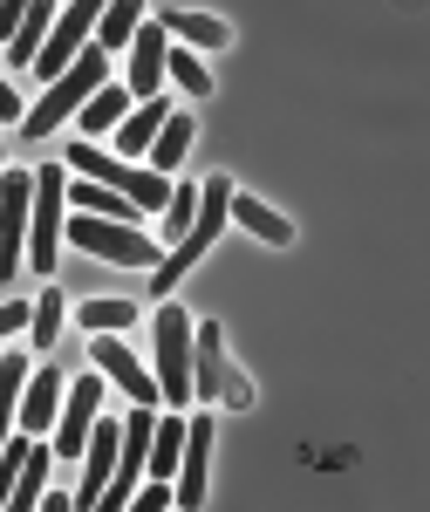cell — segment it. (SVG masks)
<instances>
[{
  "label": "cell",
  "mask_w": 430,
  "mask_h": 512,
  "mask_svg": "<svg viewBox=\"0 0 430 512\" xmlns=\"http://www.w3.org/2000/svg\"><path fill=\"white\" fill-rule=\"evenodd\" d=\"M164 82H178L192 103H205V96H212V69L198 62L192 48H171V55H164Z\"/></svg>",
  "instance_id": "cell-27"
},
{
  "label": "cell",
  "mask_w": 430,
  "mask_h": 512,
  "mask_svg": "<svg viewBox=\"0 0 430 512\" xmlns=\"http://www.w3.org/2000/svg\"><path fill=\"white\" fill-rule=\"evenodd\" d=\"M21 110H28V103H21V89H14V76L0 69V123H21Z\"/></svg>",
  "instance_id": "cell-29"
},
{
  "label": "cell",
  "mask_w": 430,
  "mask_h": 512,
  "mask_svg": "<svg viewBox=\"0 0 430 512\" xmlns=\"http://www.w3.org/2000/svg\"><path fill=\"white\" fill-rule=\"evenodd\" d=\"M212 437H219V417L212 410H198L185 417V444H178V472H171V499L185 512H198L212 499Z\"/></svg>",
  "instance_id": "cell-9"
},
{
  "label": "cell",
  "mask_w": 430,
  "mask_h": 512,
  "mask_svg": "<svg viewBox=\"0 0 430 512\" xmlns=\"http://www.w3.org/2000/svg\"><path fill=\"white\" fill-rule=\"evenodd\" d=\"M192 396L212 410H253V383L226 355V328L219 321H192Z\"/></svg>",
  "instance_id": "cell-4"
},
{
  "label": "cell",
  "mask_w": 430,
  "mask_h": 512,
  "mask_svg": "<svg viewBox=\"0 0 430 512\" xmlns=\"http://www.w3.org/2000/svg\"><path fill=\"white\" fill-rule=\"evenodd\" d=\"M164 117H171V96H144V103H130L123 123H117V151L144 164V144L157 137V123H164Z\"/></svg>",
  "instance_id": "cell-18"
},
{
  "label": "cell",
  "mask_w": 430,
  "mask_h": 512,
  "mask_svg": "<svg viewBox=\"0 0 430 512\" xmlns=\"http://www.w3.org/2000/svg\"><path fill=\"white\" fill-rule=\"evenodd\" d=\"M69 205H76V212H96V219H123V226H137V219H144L123 192L96 185V178H76V171H69Z\"/></svg>",
  "instance_id": "cell-21"
},
{
  "label": "cell",
  "mask_w": 430,
  "mask_h": 512,
  "mask_svg": "<svg viewBox=\"0 0 430 512\" xmlns=\"http://www.w3.org/2000/svg\"><path fill=\"white\" fill-rule=\"evenodd\" d=\"M69 246H82V253H96V260H117V267H130V274H151L157 260H164V246H157L151 233H137V226H123V219H96V212H76L69 226Z\"/></svg>",
  "instance_id": "cell-6"
},
{
  "label": "cell",
  "mask_w": 430,
  "mask_h": 512,
  "mask_svg": "<svg viewBox=\"0 0 430 512\" xmlns=\"http://www.w3.org/2000/svg\"><path fill=\"white\" fill-rule=\"evenodd\" d=\"M151 376H157L164 410L192 403V315L178 301H157V315H151Z\"/></svg>",
  "instance_id": "cell-5"
},
{
  "label": "cell",
  "mask_w": 430,
  "mask_h": 512,
  "mask_svg": "<svg viewBox=\"0 0 430 512\" xmlns=\"http://www.w3.org/2000/svg\"><path fill=\"white\" fill-rule=\"evenodd\" d=\"M103 76H110V55H103V48L89 41V48H82L76 62H69L62 76H55L48 89H41V103H28V110H21V123H14V130H21L28 144H41V137H55V130H62V123L76 117L82 103H89V89H96Z\"/></svg>",
  "instance_id": "cell-2"
},
{
  "label": "cell",
  "mask_w": 430,
  "mask_h": 512,
  "mask_svg": "<svg viewBox=\"0 0 430 512\" xmlns=\"http://www.w3.org/2000/svg\"><path fill=\"white\" fill-rule=\"evenodd\" d=\"M28 342L41 355L62 342V287H41V301H28Z\"/></svg>",
  "instance_id": "cell-25"
},
{
  "label": "cell",
  "mask_w": 430,
  "mask_h": 512,
  "mask_svg": "<svg viewBox=\"0 0 430 512\" xmlns=\"http://www.w3.org/2000/svg\"><path fill=\"white\" fill-rule=\"evenodd\" d=\"M192 137H198V117L171 103V117L157 123V137L144 144V164H151V171H164V178H178V164H185V151H192Z\"/></svg>",
  "instance_id": "cell-15"
},
{
  "label": "cell",
  "mask_w": 430,
  "mask_h": 512,
  "mask_svg": "<svg viewBox=\"0 0 430 512\" xmlns=\"http://www.w3.org/2000/svg\"><path fill=\"white\" fill-rule=\"evenodd\" d=\"M137 21H144V0H103V21H96V48H103V55H117L123 41L137 35Z\"/></svg>",
  "instance_id": "cell-23"
},
{
  "label": "cell",
  "mask_w": 430,
  "mask_h": 512,
  "mask_svg": "<svg viewBox=\"0 0 430 512\" xmlns=\"http://www.w3.org/2000/svg\"><path fill=\"white\" fill-rule=\"evenodd\" d=\"M28 212H35V171L0 164V287L28 274Z\"/></svg>",
  "instance_id": "cell-7"
},
{
  "label": "cell",
  "mask_w": 430,
  "mask_h": 512,
  "mask_svg": "<svg viewBox=\"0 0 430 512\" xmlns=\"http://www.w3.org/2000/svg\"><path fill=\"white\" fill-rule=\"evenodd\" d=\"M130 506H137V512H164V506H171V478L144 472V478H137V492H130Z\"/></svg>",
  "instance_id": "cell-28"
},
{
  "label": "cell",
  "mask_w": 430,
  "mask_h": 512,
  "mask_svg": "<svg viewBox=\"0 0 430 512\" xmlns=\"http://www.w3.org/2000/svg\"><path fill=\"white\" fill-rule=\"evenodd\" d=\"M76 321L89 335H123L130 321H137V301H123V294H96V301H82Z\"/></svg>",
  "instance_id": "cell-24"
},
{
  "label": "cell",
  "mask_w": 430,
  "mask_h": 512,
  "mask_svg": "<svg viewBox=\"0 0 430 512\" xmlns=\"http://www.w3.org/2000/svg\"><path fill=\"white\" fill-rule=\"evenodd\" d=\"M226 219H233V178L212 171V178L198 185V212H192V226H185V239L164 246V260L151 267V301H171V294H178V280L212 253V239L226 233Z\"/></svg>",
  "instance_id": "cell-1"
},
{
  "label": "cell",
  "mask_w": 430,
  "mask_h": 512,
  "mask_svg": "<svg viewBox=\"0 0 430 512\" xmlns=\"http://www.w3.org/2000/svg\"><path fill=\"white\" fill-rule=\"evenodd\" d=\"M55 410H62V362H41V369H28V383H21V403H14V431L48 437Z\"/></svg>",
  "instance_id": "cell-14"
},
{
  "label": "cell",
  "mask_w": 430,
  "mask_h": 512,
  "mask_svg": "<svg viewBox=\"0 0 430 512\" xmlns=\"http://www.w3.org/2000/svg\"><path fill=\"white\" fill-rule=\"evenodd\" d=\"M157 28H164V35H178L192 55H219V48H233V28H226L219 14H198V7H171Z\"/></svg>",
  "instance_id": "cell-16"
},
{
  "label": "cell",
  "mask_w": 430,
  "mask_h": 512,
  "mask_svg": "<svg viewBox=\"0 0 430 512\" xmlns=\"http://www.w3.org/2000/svg\"><path fill=\"white\" fill-rule=\"evenodd\" d=\"M62 164L76 171V178H96V185H110V192H123L137 212H164V198H171V178L164 171H151V164H137V158H103L96 151V137H69L62 144Z\"/></svg>",
  "instance_id": "cell-3"
},
{
  "label": "cell",
  "mask_w": 430,
  "mask_h": 512,
  "mask_svg": "<svg viewBox=\"0 0 430 512\" xmlns=\"http://www.w3.org/2000/svg\"><path fill=\"white\" fill-rule=\"evenodd\" d=\"M192 212H198V185H178V178H171L164 219H157V246H178V239H185V226H192Z\"/></svg>",
  "instance_id": "cell-26"
},
{
  "label": "cell",
  "mask_w": 430,
  "mask_h": 512,
  "mask_svg": "<svg viewBox=\"0 0 430 512\" xmlns=\"http://www.w3.org/2000/svg\"><path fill=\"white\" fill-rule=\"evenodd\" d=\"M21 14H28V0H0V48H7L14 28H21Z\"/></svg>",
  "instance_id": "cell-31"
},
{
  "label": "cell",
  "mask_w": 430,
  "mask_h": 512,
  "mask_svg": "<svg viewBox=\"0 0 430 512\" xmlns=\"http://www.w3.org/2000/svg\"><path fill=\"white\" fill-rule=\"evenodd\" d=\"M48 465H55V451H48V437L28 444V458H21V472H14V492H7V506L14 512H35L41 492H48Z\"/></svg>",
  "instance_id": "cell-22"
},
{
  "label": "cell",
  "mask_w": 430,
  "mask_h": 512,
  "mask_svg": "<svg viewBox=\"0 0 430 512\" xmlns=\"http://www.w3.org/2000/svg\"><path fill=\"white\" fill-rule=\"evenodd\" d=\"M62 164H35V212H28V274L62 267Z\"/></svg>",
  "instance_id": "cell-8"
},
{
  "label": "cell",
  "mask_w": 430,
  "mask_h": 512,
  "mask_svg": "<svg viewBox=\"0 0 430 512\" xmlns=\"http://www.w3.org/2000/svg\"><path fill=\"white\" fill-rule=\"evenodd\" d=\"M14 328H28V301H7L0 308V342H14Z\"/></svg>",
  "instance_id": "cell-30"
},
{
  "label": "cell",
  "mask_w": 430,
  "mask_h": 512,
  "mask_svg": "<svg viewBox=\"0 0 430 512\" xmlns=\"http://www.w3.org/2000/svg\"><path fill=\"white\" fill-rule=\"evenodd\" d=\"M103 390H110V383H103L96 369L69 383L62 410H55V424H48V451H55V458H82V444H89V424L103 417Z\"/></svg>",
  "instance_id": "cell-10"
},
{
  "label": "cell",
  "mask_w": 430,
  "mask_h": 512,
  "mask_svg": "<svg viewBox=\"0 0 430 512\" xmlns=\"http://www.w3.org/2000/svg\"><path fill=\"white\" fill-rule=\"evenodd\" d=\"M233 219H239V226H246L253 239H260V246H294V219H280L267 198L239 192V185H233Z\"/></svg>",
  "instance_id": "cell-19"
},
{
  "label": "cell",
  "mask_w": 430,
  "mask_h": 512,
  "mask_svg": "<svg viewBox=\"0 0 430 512\" xmlns=\"http://www.w3.org/2000/svg\"><path fill=\"white\" fill-rule=\"evenodd\" d=\"M117 417H96L89 424V444H82V485H76V512L103 506V492H110V472H117Z\"/></svg>",
  "instance_id": "cell-13"
},
{
  "label": "cell",
  "mask_w": 430,
  "mask_h": 512,
  "mask_svg": "<svg viewBox=\"0 0 430 512\" xmlns=\"http://www.w3.org/2000/svg\"><path fill=\"white\" fill-rule=\"evenodd\" d=\"M48 28H55V0H28L21 28L7 35V76H14V69H28V62L41 55V41H48Z\"/></svg>",
  "instance_id": "cell-20"
},
{
  "label": "cell",
  "mask_w": 430,
  "mask_h": 512,
  "mask_svg": "<svg viewBox=\"0 0 430 512\" xmlns=\"http://www.w3.org/2000/svg\"><path fill=\"white\" fill-rule=\"evenodd\" d=\"M130 103H137V96H130L117 76H103L96 89H89V103L76 110V137H110V130L123 123V110H130Z\"/></svg>",
  "instance_id": "cell-17"
},
{
  "label": "cell",
  "mask_w": 430,
  "mask_h": 512,
  "mask_svg": "<svg viewBox=\"0 0 430 512\" xmlns=\"http://www.w3.org/2000/svg\"><path fill=\"white\" fill-rule=\"evenodd\" d=\"M123 55H130V69H123V89L144 103V96H164V55H171V35L157 28L151 14L137 21V35L123 41Z\"/></svg>",
  "instance_id": "cell-12"
},
{
  "label": "cell",
  "mask_w": 430,
  "mask_h": 512,
  "mask_svg": "<svg viewBox=\"0 0 430 512\" xmlns=\"http://www.w3.org/2000/svg\"><path fill=\"white\" fill-rule=\"evenodd\" d=\"M89 369H96L103 383H117L130 403H157V376H151V362H137V355L123 349V335H89Z\"/></svg>",
  "instance_id": "cell-11"
}]
</instances>
